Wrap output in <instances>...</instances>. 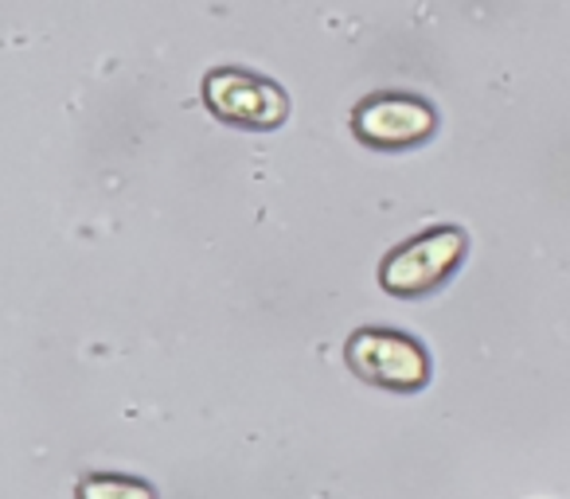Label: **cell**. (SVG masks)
Here are the masks:
<instances>
[{
    "instance_id": "6da1fadb",
    "label": "cell",
    "mask_w": 570,
    "mask_h": 499,
    "mask_svg": "<svg viewBox=\"0 0 570 499\" xmlns=\"http://www.w3.org/2000/svg\"><path fill=\"white\" fill-rule=\"evenodd\" d=\"M465 255V234L458 227H442V230H426L414 242L399 246L395 255L383 262L380 281L383 289L399 297H414L434 289L438 281L450 278V270L461 262Z\"/></svg>"
},
{
    "instance_id": "7a4b0ae2",
    "label": "cell",
    "mask_w": 570,
    "mask_h": 499,
    "mask_svg": "<svg viewBox=\"0 0 570 499\" xmlns=\"http://www.w3.org/2000/svg\"><path fill=\"white\" fill-rule=\"evenodd\" d=\"M204 98L212 113H219L223 121H235V126L274 129L285 118V94L274 82L246 71H230V67L207 74Z\"/></svg>"
},
{
    "instance_id": "3957f363",
    "label": "cell",
    "mask_w": 570,
    "mask_h": 499,
    "mask_svg": "<svg viewBox=\"0 0 570 499\" xmlns=\"http://www.w3.org/2000/svg\"><path fill=\"white\" fill-rule=\"evenodd\" d=\"M348 363L356 367V375H364L367 382H380V387L411 390L422 387L430 375L426 351L414 340L399 332H360L348 343Z\"/></svg>"
},
{
    "instance_id": "277c9868",
    "label": "cell",
    "mask_w": 570,
    "mask_h": 499,
    "mask_svg": "<svg viewBox=\"0 0 570 499\" xmlns=\"http://www.w3.org/2000/svg\"><path fill=\"white\" fill-rule=\"evenodd\" d=\"M352 126L367 144L380 149H403V144H419L434 133L438 118L422 98L411 94H375L356 106Z\"/></svg>"
},
{
    "instance_id": "5b68a950",
    "label": "cell",
    "mask_w": 570,
    "mask_h": 499,
    "mask_svg": "<svg viewBox=\"0 0 570 499\" xmlns=\"http://www.w3.org/2000/svg\"><path fill=\"white\" fill-rule=\"evenodd\" d=\"M79 499H157L153 488L137 480H118V476H95L79 488Z\"/></svg>"
}]
</instances>
